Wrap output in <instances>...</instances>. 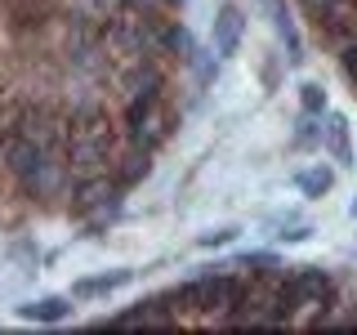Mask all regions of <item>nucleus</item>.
<instances>
[{
  "mask_svg": "<svg viewBox=\"0 0 357 335\" xmlns=\"http://www.w3.org/2000/svg\"><path fill=\"white\" fill-rule=\"evenodd\" d=\"M126 282H130V273H107V277H89V282H76V286H72V295H76V299H94V295H107V290L126 286Z\"/></svg>",
  "mask_w": 357,
  "mask_h": 335,
  "instance_id": "obj_13",
  "label": "nucleus"
},
{
  "mask_svg": "<svg viewBox=\"0 0 357 335\" xmlns=\"http://www.w3.org/2000/svg\"><path fill=\"white\" fill-rule=\"evenodd\" d=\"M9 134H14V121H9V117H5V98H0V143H5V139H9Z\"/></svg>",
  "mask_w": 357,
  "mask_h": 335,
  "instance_id": "obj_19",
  "label": "nucleus"
},
{
  "mask_svg": "<svg viewBox=\"0 0 357 335\" xmlns=\"http://www.w3.org/2000/svg\"><path fill=\"white\" fill-rule=\"evenodd\" d=\"M121 94H126V103H161L165 94L161 59H130L121 67Z\"/></svg>",
  "mask_w": 357,
  "mask_h": 335,
  "instance_id": "obj_3",
  "label": "nucleus"
},
{
  "mask_svg": "<svg viewBox=\"0 0 357 335\" xmlns=\"http://www.w3.org/2000/svg\"><path fill=\"white\" fill-rule=\"evenodd\" d=\"M326 148L340 165H353V148H349V121L344 117H331L326 121Z\"/></svg>",
  "mask_w": 357,
  "mask_h": 335,
  "instance_id": "obj_12",
  "label": "nucleus"
},
{
  "mask_svg": "<svg viewBox=\"0 0 357 335\" xmlns=\"http://www.w3.org/2000/svg\"><path fill=\"white\" fill-rule=\"evenodd\" d=\"M232 237H237V228H219V232H206V237H201V246H228Z\"/></svg>",
  "mask_w": 357,
  "mask_h": 335,
  "instance_id": "obj_16",
  "label": "nucleus"
},
{
  "mask_svg": "<svg viewBox=\"0 0 357 335\" xmlns=\"http://www.w3.org/2000/svg\"><path fill=\"white\" fill-rule=\"evenodd\" d=\"M148 170H152V152H143V148H130L126 156H116V161H112V179H116L121 188L143 184Z\"/></svg>",
  "mask_w": 357,
  "mask_h": 335,
  "instance_id": "obj_8",
  "label": "nucleus"
},
{
  "mask_svg": "<svg viewBox=\"0 0 357 335\" xmlns=\"http://www.w3.org/2000/svg\"><path fill=\"white\" fill-rule=\"evenodd\" d=\"M312 139H317V126L308 117H299V143H312Z\"/></svg>",
  "mask_w": 357,
  "mask_h": 335,
  "instance_id": "obj_18",
  "label": "nucleus"
},
{
  "mask_svg": "<svg viewBox=\"0 0 357 335\" xmlns=\"http://www.w3.org/2000/svg\"><path fill=\"white\" fill-rule=\"evenodd\" d=\"M27 322H63V318H72V299H31V304H22L18 308Z\"/></svg>",
  "mask_w": 357,
  "mask_h": 335,
  "instance_id": "obj_10",
  "label": "nucleus"
},
{
  "mask_svg": "<svg viewBox=\"0 0 357 335\" xmlns=\"http://www.w3.org/2000/svg\"><path fill=\"white\" fill-rule=\"evenodd\" d=\"M241 31H245V14L237 5H223L215 14V54L219 59H232V54H237Z\"/></svg>",
  "mask_w": 357,
  "mask_h": 335,
  "instance_id": "obj_7",
  "label": "nucleus"
},
{
  "mask_svg": "<svg viewBox=\"0 0 357 335\" xmlns=\"http://www.w3.org/2000/svg\"><path fill=\"white\" fill-rule=\"evenodd\" d=\"M121 193H126V188L112 174H85V179L72 184V210L76 215H112V210L121 206Z\"/></svg>",
  "mask_w": 357,
  "mask_h": 335,
  "instance_id": "obj_4",
  "label": "nucleus"
},
{
  "mask_svg": "<svg viewBox=\"0 0 357 335\" xmlns=\"http://www.w3.org/2000/svg\"><path fill=\"white\" fill-rule=\"evenodd\" d=\"M161 5H165V9H183L188 0H161Z\"/></svg>",
  "mask_w": 357,
  "mask_h": 335,
  "instance_id": "obj_20",
  "label": "nucleus"
},
{
  "mask_svg": "<svg viewBox=\"0 0 357 335\" xmlns=\"http://www.w3.org/2000/svg\"><path fill=\"white\" fill-rule=\"evenodd\" d=\"M349 215H353V219H357V201H353V206H349Z\"/></svg>",
  "mask_w": 357,
  "mask_h": 335,
  "instance_id": "obj_21",
  "label": "nucleus"
},
{
  "mask_svg": "<svg viewBox=\"0 0 357 335\" xmlns=\"http://www.w3.org/2000/svg\"><path fill=\"white\" fill-rule=\"evenodd\" d=\"M63 161L76 179L85 174H112V161H116V134L107 126L98 130H72L63 143Z\"/></svg>",
  "mask_w": 357,
  "mask_h": 335,
  "instance_id": "obj_2",
  "label": "nucleus"
},
{
  "mask_svg": "<svg viewBox=\"0 0 357 335\" xmlns=\"http://www.w3.org/2000/svg\"><path fill=\"white\" fill-rule=\"evenodd\" d=\"M299 98H304V112H308V117H317V112H326V89H321V85H304V89H299Z\"/></svg>",
  "mask_w": 357,
  "mask_h": 335,
  "instance_id": "obj_15",
  "label": "nucleus"
},
{
  "mask_svg": "<svg viewBox=\"0 0 357 335\" xmlns=\"http://www.w3.org/2000/svg\"><path fill=\"white\" fill-rule=\"evenodd\" d=\"M161 59H183V63H192V59H197L192 36H188L183 22H170V18L161 22Z\"/></svg>",
  "mask_w": 357,
  "mask_h": 335,
  "instance_id": "obj_9",
  "label": "nucleus"
},
{
  "mask_svg": "<svg viewBox=\"0 0 357 335\" xmlns=\"http://www.w3.org/2000/svg\"><path fill=\"white\" fill-rule=\"evenodd\" d=\"M241 290H245V277L210 273V277H192V282L174 286V304H178V313H201L206 322H223L237 308Z\"/></svg>",
  "mask_w": 357,
  "mask_h": 335,
  "instance_id": "obj_1",
  "label": "nucleus"
},
{
  "mask_svg": "<svg viewBox=\"0 0 357 335\" xmlns=\"http://www.w3.org/2000/svg\"><path fill=\"white\" fill-rule=\"evenodd\" d=\"M295 184H299V193H304V197H326L331 188H335V174L326 170V165H312V170H304Z\"/></svg>",
  "mask_w": 357,
  "mask_h": 335,
  "instance_id": "obj_14",
  "label": "nucleus"
},
{
  "mask_svg": "<svg viewBox=\"0 0 357 335\" xmlns=\"http://www.w3.org/2000/svg\"><path fill=\"white\" fill-rule=\"evenodd\" d=\"M67 179H76L72 170H67V161L63 156H50V161L36 165V170L18 174V188H22V197H31V201H54L67 188Z\"/></svg>",
  "mask_w": 357,
  "mask_h": 335,
  "instance_id": "obj_5",
  "label": "nucleus"
},
{
  "mask_svg": "<svg viewBox=\"0 0 357 335\" xmlns=\"http://www.w3.org/2000/svg\"><path fill=\"white\" fill-rule=\"evenodd\" d=\"M273 18H277V36L286 40V54H290V63H299V59H304V45H299V31H295V22H290V9H286V0H273Z\"/></svg>",
  "mask_w": 357,
  "mask_h": 335,
  "instance_id": "obj_11",
  "label": "nucleus"
},
{
  "mask_svg": "<svg viewBox=\"0 0 357 335\" xmlns=\"http://www.w3.org/2000/svg\"><path fill=\"white\" fill-rule=\"evenodd\" d=\"M5 14H9V27L18 36H36L45 22L54 18V0H5Z\"/></svg>",
  "mask_w": 357,
  "mask_h": 335,
  "instance_id": "obj_6",
  "label": "nucleus"
},
{
  "mask_svg": "<svg viewBox=\"0 0 357 335\" xmlns=\"http://www.w3.org/2000/svg\"><path fill=\"white\" fill-rule=\"evenodd\" d=\"M241 264H245V268H277V260H273V255H245Z\"/></svg>",
  "mask_w": 357,
  "mask_h": 335,
  "instance_id": "obj_17",
  "label": "nucleus"
}]
</instances>
